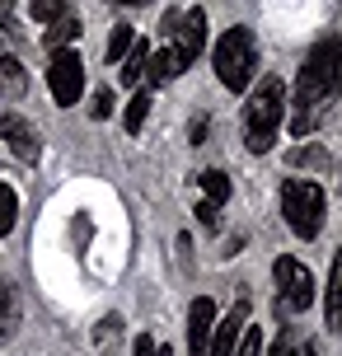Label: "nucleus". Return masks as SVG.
I'll return each mask as SVG.
<instances>
[{
	"mask_svg": "<svg viewBox=\"0 0 342 356\" xmlns=\"http://www.w3.org/2000/svg\"><path fill=\"white\" fill-rule=\"evenodd\" d=\"M75 38H80V24H75L71 15H61V19H52V24H47V33H42V47H47V52H61V47H71Z\"/></svg>",
	"mask_w": 342,
	"mask_h": 356,
	"instance_id": "obj_13",
	"label": "nucleus"
},
{
	"mask_svg": "<svg viewBox=\"0 0 342 356\" xmlns=\"http://www.w3.org/2000/svg\"><path fill=\"white\" fill-rule=\"evenodd\" d=\"M47 85H52L56 108H75V104H80V94H85V61H80L71 47L52 52V66H47Z\"/></svg>",
	"mask_w": 342,
	"mask_h": 356,
	"instance_id": "obj_5",
	"label": "nucleus"
},
{
	"mask_svg": "<svg viewBox=\"0 0 342 356\" xmlns=\"http://www.w3.org/2000/svg\"><path fill=\"white\" fill-rule=\"evenodd\" d=\"M328 323L342 328V249L333 253V272H328Z\"/></svg>",
	"mask_w": 342,
	"mask_h": 356,
	"instance_id": "obj_15",
	"label": "nucleus"
},
{
	"mask_svg": "<svg viewBox=\"0 0 342 356\" xmlns=\"http://www.w3.org/2000/svg\"><path fill=\"white\" fill-rule=\"evenodd\" d=\"M169 24H174V29H169L164 42L174 47V56L183 61V71H188V66L197 61V52L206 47V15H202V10H188V15H174Z\"/></svg>",
	"mask_w": 342,
	"mask_h": 356,
	"instance_id": "obj_6",
	"label": "nucleus"
},
{
	"mask_svg": "<svg viewBox=\"0 0 342 356\" xmlns=\"http://www.w3.org/2000/svg\"><path fill=\"white\" fill-rule=\"evenodd\" d=\"M15 5H19V0H0V10H15Z\"/></svg>",
	"mask_w": 342,
	"mask_h": 356,
	"instance_id": "obj_30",
	"label": "nucleus"
},
{
	"mask_svg": "<svg viewBox=\"0 0 342 356\" xmlns=\"http://www.w3.org/2000/svg\"><path fill=\"white\" fill-rule=\"evenodd\" d=\"M272 356H300V352H295V338H291V333H282V338L272 342Z\"/></svg>",
	"mask_w": 342,
	"mask_h": 356,
	"instance_id": "obj_26",
	"label": "nucleus"
},
{
	"mask_svg": "<svg viewBox=\"0 0 342 356\" xmlns=\"http://www.w3.org/2000/svg\"><path fill=\"white\" fill-rule=\"evenodd\" d=\"M66 15V0H33V19L38 24H52V19Z\"/></svg>",
	"mask_w": 342,
	"mask_h": 356,
	"instance_id": "obj_22",
	"label": "nucleus"
},
{
	"mask_svg": "<svg viewBox=\"0 0 342 356\" xmlns=\"http://www.w3.org/2000/svg\"><path fill=\"white\" fill-rule=\"evenodd\" d=\"M197 220H202V225H206V230H216L220 211H216V207H206V202H197Z\"/></svg>",
	"mask_w": 342,
	"mask_h": 356,
	"instance_id": "obj_27",
	"label": "nucleus"
},
{
	"mask_svg": "<svg viewBox=\"0 0 342 356\" xmlns=\"http://www.w3.org/2000/svg\"><path fill=\"white\" fill-rule=\"evenodd\" d=\"M145 61H150V47H145V42H131V52L117 61V66H122V85H136V80H141Z\"/></svg>",
	"mask_w": 342,
	"mask_h": 356,
	"instance_id": "obj_17",
	"label": "nucleus"
},
{
	"mask_svg": "<svg viewBox=\"0 0 342 356\" xmlns=\"http://www.w3.org/2000/svg\"><path fill=\"white\" fill-rule=\"evenodd\" d=\"M230 356H263V333L244 323V333H239V342H234V352H230Z\"/></svg>",
	"mask_w": 342,
	"mask_h": 356,
	"instance_id": "obj_21",
	"label": "nucleus"
},
{
	"mask_svg": "<svg viewBox=\"0 0 342 356\" xmlns=\"http://www.w3.org/2000/svg\"><path fill=\"white\" fill-rule=\"evenodd\" d=\"M305 356H319V352H314V347H309V352H305Z\"/></svg>",
	"mask_w": 342,
	"mask_h": 356,
	"instance_id": "obj_31",
	"label": "nucleus"
},
{
	"mask_svg": "<svg viewBox=\"0 0 342 356\" xmlns=\"http://www.w3.org/2000/svg\"><path fill=\"white\" fill-rule=\"evenodd\" d=\"M342 94V42L324 38L314 52L305 56V66L295 75V118H291V136H309L324 122L328 104Z\"/></svg>",
	"mask_w": 342,
	"mask_h": 356,
	"instance_id": "obj_1",
	"label": "nucleus"
},
{
	"mask_svg": "<svg viewBox=\"0 0 342 356\" xmlns=\"http://www.w3.org/2000/svg\"><path fill=\"white\" fill-rule=\"evenodd\" d=\"M131 42H136V33H131V24H117L108 38V66H117L127 52H131Z\"/></svg>",
	"mask_w": 342,
	"mask_h": 356,
	"instance_id": "obj_20",
	"label": "nucleus"
},
{
	"mask_svg": "<svg viewBox=\"0 0 342 356\" xmlns=\"http://www.w3.org/2000/svg\"><path fill=\"white\" fill-rule=\"evenodd\" d=\"M5 47H10V33H5V19H0V56H5Z\"/></svg>",
	"mask_w": 342,
	"mask_h": 356,
	"instance_id": "obj_29",
	"label": "nucleus"
},
{
	"mask_svg": "<svg viewBox=\"0 0 342 356\" xmlns=\"http://www.w3.org/2000/svg\"><path fill=\"white\" fill-rule=\"evenodd\" d=\"M282 216L300 239H314L324 230V188L305 183V178H286L282 183Z\"/></svg>",
	"mask_w": 342,
	"mask_h": 356,
	"instance_id": "obj_3",
	"label": "nucleus"
},
{
	"mask_svg": "<svg viewBox=\"0 0 342 356\" xmlns=\"http://www.w3.org/2000/svg\"><path fill=\"white\" fill-rule=\"evenodd\" d=\"M15 220H19V197L10 183H0V234L15 230Z\"/></svg>",
	"mask_w": 342,
	"mask_h": 356,
	"instance_id": "obj_19",
	"label": "nucleus"
},
{
	"mask_svg": "<svg viewBox=\"0 0 342 356\" xmlns=\"http://www.w3.org/2000/svg\"><path fill=\"white\" fill-rule=\"evenodd\" d=\"M211 328H216V305L206 300V296H197L193 309H188V356H206Z\"/></svg>",
	"mask_w": 342,
	"mask_h": 356,
	"instance_id": "obj_9",
	"label": "nucleus"
},
{
	"mask_svg": "<svg viewBox=\"0 0 342 356\" xmlns=\"http://www.w3.org/2000/svg\"><path fill=\"white\" fill-rule=\"evenodd\" d=\"M19 328V291L10 282H0V342Z\"/></svg>",
	"mask_w": 342,
	"mask_h": 356,
	"instance_id": "obj_14",
	"label": "nucleus"
},
{
	"mask_svg": "<svg viewBox=\"0 0 342 356\" xmlns=\"http://www.w3.org/2000/svg\"><path fill=\"white\" fill-rule=\"evenodd\" d=\"M136 356H169V347H155V338H150V333H141V338H136Z\"/></svg>",
	"mask_w": 342,
	"mask_h": 356,
	"instance_id": "obj_25",
	"label": "nucleus"
},
{
	"mask_svg": "<svg viewBox=\"0 0 342 356\" xmlns=\"http://www.w3.org/2000/svg\"><path fill=\"white\" fill-rule=\"evenodd\" d=\"M282 118H286V85L277 75H263L258 89L249 94V104H244V145L253 155H268L272 150Z\"/></svg>",
	"mask_w": 342,
	"mask_h": 356,
	"instance_id": "obj_2",
	"label": "nucleus"
},
{
	"mask_svg": "<svg viewBox=\"0 0 342 356\" xmlns=\"http://www.w3.org/2000/svg\"><path fill=\"white\" fill-rule=\"evenodd\" d=\"M197 188H202V202H206V207H225V202H230V178L220 174V169H206V174H197Z\"/></svg>",
	"mask_w": 342,
	"mask_h": 356,
	"instance_id": "obj_12",
	"label": "nucleus"
},
{
	"mask_svg": "<svg viewBox=\"0 0 342 356\" xmlns=\"http://www.w3.org/2000/svg\"><path fill=\"white\" fill-rule=\"evenodd\" d=\"M0 141L10 145V155H19L24 164H33L38 160V131L28 118H19V113H0Z\"/></svg>",
	"mask_w": 342,
	"mask_h": 356,
	"instance_id": "obj_8",
	"label": "nucleus"
},
{
	"mask_svg": "<svg viewBox=\"0 0 342 356\" xmlns=\"http://www.w3.org/2000/svg\"><path fill=\"white\" fill-rule=\"evenodd\" d=\"M244 323H249V300H239V305L230 309V314H225V319H220L216 328H211L206 356H230V352H234V338L244 333Z\"/></svg>",
	"mask_w": 342,
	"mask_h": 356,
	"instance_id": "obj_10",
	"label": "nucleus"
},
{
	"mask_svg": "<svg viewBox=\"0 0 342 356\" xmlns=\"http://www.w3.org/2000/svg\"><path fill=\"white\" fill-rule=\"evenodd\" d=\"M216 80L225 89H249V80H253V66H258V56H253V33L249 29H230V33L216 42Z\"/></svg>",
	"mask_w": 342,
	"mask_h": 356,
	"instance_id": "obj_4",
	"label": "nucleus"
},
{
	"mask_svg": "<svg viewBox=\"0 0 342 356\" xmlns=\"http://www.w3.org/2000/svg\"><path fill=\"white\" fill-rule=\"evenodd\" d=\"M183 75V61L174 56V47L164 42L160 52H150V61H145V80L150 85H169V80H179Z\"/></svg>",
	"mask_w": 342,
	"mask_h": 356,
	"instance_id": "obj_11",
	"label": "nucleus"
},
{
	"mask_svg": "<svg viewBox=\"0 0 342 356\" xmlns=\"http://www.w3.org/2000/svg\"><path fill=\"white\" fill-rule=\"evenodd\" d=\"M24 66H19L15 56H0V99H19L24 94Z\"/></svg>",
	"mask_w": 342,
	"mask_h": 356,
	"instance_id": "obj_16",
	"label": "nucleus"
},
{
	"mask_svg": "<svg viewBox=\"0 0 342 356\" xmlns=\"http://www.w3.org/2000/svg\"><path fill=\"white\" fill-rule=\"evenodd\" d=\"M202 136H206V118H197V122H193V145H202Z\"/></svg>",
	"mask_w": 342,
	"mask_h": 356,
	"instance_id": "obj_28",
	"label": "nucleus"
},
{
	"mask_svg": "<svg viewBox=\"0 0 342 356\" xmlns=\"http://www.w3.org/2000/svg\"><path fill=\"white\" fill-rule=\"evenodd\" d=\"M90 113H94V118H99V122H104V118H113V89H99V94H94Z\"/></svg>",
	"mask_w": 342,
	"mask_h": 356,
	"instance_id": "obj_23",
	"label": "nucleus"
},
{
	"mask_svg": "<svg viewBox=\"0 0 342 356\" xmlns=\"http://www.w3.org/2000/svg\"><path fill=\"white\" fill-rule=\"evenodd\" d=\"M277 291H282V305H286L291 314H295V309H309V300H314V277H309V267L295 263V258H277Z\"/></svg>",
	"mask_w": 342,
	"mask_h": 356,
	"instance_id": "obj_7",
	"label": "nucleus"
},
{
	"mask_svg": "<svg viewBox=\"0 0 342 356\" xmlns=\"http://www.w3.org/2000/svg\"><path fill=\"white\" fill-rule=\"evenodd\" d=\"M291 164H319V169H324L328 155H324V150H314V145H309V150L300 145V150H291Z\"/></svg>",
	"mask_w": 342,
	"mask_h": 356,
	"instance_id": "obj_24",
	"label": "nucleus"
},
{
	"mask_svg": "<svg viewBox=\"0 0 342 356\" xmlns=\"http://www.w3.org/2000/svg\"><path fill=\"white\" fill-rule=\"evenodd\" d=\"M131 5H136V0H131Z\"/></svg>",
	"mask_w": 342,
	"mask_h": 356,
	"instance_id": "obj_32",
	"label": "nucleus"
},
{
	"mask_svg": "<svg viewBox=\"0 0 342 356\" xmlns=\"http://www.w3.org/2000/svg\"><path fill=\"white\" fill-rule=\"evenodd\" d=\"M145 113H150V94H131V104H127V113H122V127L127 131H131V136H136V131H141V122H145Z\"/></svg>",
	"mask_w": 342,
	"mask_h": 356,
	"instance_id": "obj_18",
	"label": "nucleus"
}]
</instances>
